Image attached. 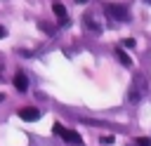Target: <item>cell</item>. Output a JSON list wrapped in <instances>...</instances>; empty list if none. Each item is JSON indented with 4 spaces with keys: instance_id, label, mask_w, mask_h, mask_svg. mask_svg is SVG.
I'll list each match as a JSON object with an SVG mask.
<instances>
[{
    "instance_id": "cell-1",
    "label": "cell",
    "mask_w": 151,
    "mask_h": 146,
    "mask_svg": "<svg viewBox=\"0 0 151 146\" xmlns=\"http://www.w3.org/2000/svg\"><path fill=\"white\" fill-rule=\"evenodd\" d=\"M54 134H59L64 141H68V144H73V146H83V137H80L78 132H73V130H66L61 122H54Z\"/></svg>"
},
{
    "instance_id": "cell-2",
    "label": "cell",
    "mask_w": 151,
    "mask_h": 146,
    "mask_svg": "<svg viewBox=\"0 0 151 146\" xmlns=\"http://www.w3.org/2000/svg\"><path fill=\"white\" fill-rule=\"evenodd\" d=\"M83 26L87 31H92V33H101L104 31V16H99V14H85L83 16Z\"/></svg>"
},
{
    "instance_id": "cell-3",
    "label": "cell",
    "mask_w": 151,
    "mask_h": 146,
    "mask_svg": "<svg viewBox=\"0 0 151 146\" xmlns=\"http://www.w3.org/2000/svg\"><path fill=\"white\" fill-rule=\"evenodd\" d=\"M104 12L111 14L113 19H118V21H127V19H130V16H127V9H125L123 5H111V2H106V5H104Z\"/></svg>"
},
{
    "instance_id": "cell-4",
    "label": "cell",
    "mask_w": 151,
    "mask_h": 146,
    "mask_svg": "<svg viewBox=\"0 0 151 146\" xmlns=\"http://www.w3.org/2000/svg\"><path fill=\"white\" fill-rule=\"evenodd\" d=\"M144 89H146V80L137 75V78H134V82H132V87H130V94H127V97H130V101H137V99H139V94H142Z\"/></svg>"
},
{
    "instance_id": "cell-5",
    "label": "cell",
    "mask_w": 151,
    "mask_h": 146,
    "mask_svg": "<svg viewBox=\"0 0 151 146\" xmlns=\"http://www.w3.org/2000/svg\"><path fill=\"white\" fill-rule=\"evenodd\" d=\"M40 111L35 108V106H24V108H19V118L21 120H28V122H35V120H40Z\"/></svg>"
},
{
    "instance_id": "cell-6",
    "label": "cell",
    "mask_w": 151,
    "mask_h": 146,
    "mask_svg": "<svg viewBox=\"0 0 151 146\" xmlns=\"http://www.w3.org/2000/svg\"><path fill=\"white\" fill-rule=\"evenodd\" d=\"M52 12L59 16V26H68V24H71V19H68V12H66V7H64L61 2H54V5H52Z\"/></svg>"
},
{
    "instance_id": "cell-7",
    "label": "cell",
    "mask_w": 151,
    "mask_h": 146,
    "mask_svg": "<svg viewBox=\"0 0 151 146\" xmlns=\"http://www.w3.org/2000/svg\"><path fill=\"white\" fill-rule=\"evenodd\" d=\"M12 82H14V87H17L19 92H26V89H28V78H26V73H24V71L14 73V80H12Z\"/></svg>"
},
{
    "instance_id": "cell-8",
    "label": "cell",
    "mask_w": 151,
    "mask_h": 146,
    "mask_svg": "<svg viewBox=\"0 0 151 146\" xmlns=\"http://www.w3.org/2000/svg\"><path fill=\"white\" fill-rule=\"evenodd\" d=\"M116 54H118V61H120L123 66H132V59H130V57H127V54H125V52H123L120 47L116 49Z\"/></svg>"
},
{
    "instance_id": "cell-9",
    "label": "cell",
    "mask_w": 151,
    "mask_h": 146,
    "mask_svg": "<svg viewBox=\"0 0 151 146\" xmlns=\"http://www.w3.org/2000/svg\"><path fill=\"white\" fill-rule=\"evenodd\" d=\"M38 26H40V31H45V33H47V35H54V31H57V28H54V26H52V24H47V21H40V24H38Z\"/></svg>"
},
{
    "instance_id": "cell-10",
    "label": "cell",
    "mask_w": 151,
    "mask_h": 146,
    "mask_svg": "<svg viewBox=\"0 0 151 146\" xmlns=\"http://www.w3.org/2000/svg\"><path fill=\"white\" fill-rule=\"evenodd\" d=\"M134 146H151V137H139L134 141Z\"/></svg>"
},
{
    "instance_id": "cell-11",
    "label": "cell",
    "mask_w": 151,
    "mask_h": 146,
    "mask_svg": "<svg viewBox=\"0 0 151 146\" xmlns=\"http://www.w3.org/2000/svg\"><path fill=\"white\" fill-rule=\"evenodd\" d=\"M99 141L109 146V144H113V134H101V139H99Z\"/></svg>"
},
{
    "instance_id": "cell-12",
    "label": "cell",
    "mask_w": 151,
    "mask_h": 146,
    "mask_svg": "<svg viewBox=\"0 0 151 146\" xmlns=\"http://www.w3.org/2000/svg\"><path fill=\"white\" fill-rule=\"evenodd\" d=\"M123 45H125V47H134V40H132V38H125Z\"/></svg>"
},
{
    "instance_id": "cell-13",
    "label": "cell",
    "mask_w": 151,
    "mask_h": 146,
    "mask_svg": "<svg viewBox=\"0 0 151 146\" xmlns=\"http://www.w3.org/2000/svg\"><path fill=\"white\" fill-rule=\"evenodd\" d=\"M7 35V31H5V26H0V38H5Z\"/></svg>"
},
{
    "instance_id": "cell-14",
    "label": "cell",
    "mask_w": 151,
    "mask_h": 146,
    "mask_svg": "<svg viewBox=\"0 0 151 146\" xmlns=\"http://www.w3.org/2000/svg\"><path fill=\"white\" fill-rule=\"evenodd\" d=\"M76 2H80V5H83V2H87V0H76Z\"/></svg>"
},
{
    "instance_id": "cell-15",
    "label": "cell",
    "mask_w": 151,
    "mask_h": 146,
    "mask_svg": "<svg viewBox=\"0 0 151 146\" xmlns=\"http://www.w3.org/2000/svg\"><path fill=\"white\" fill-rule=\"evenodd\" d=\"M2 99H5V97H2V94H0V101H2Z\"/></svg>"
}]
</instances>
